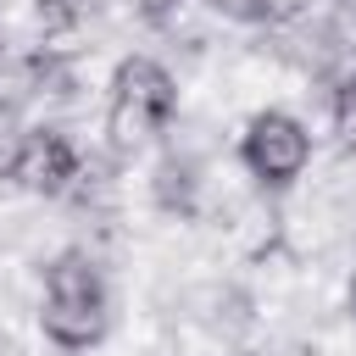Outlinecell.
<instances>
[{
    "label": "cell",
    "instance_id": "1",
    "mask_svg": "<svg viewBox=\"0 0 356 356\" xmlns=\"http://www.w3.org/2000/svg\"><path fill=\"white\" fill-rule=\"evenodd\" d=\"M111 328V295H106V278H100V261L78 245L56 250L44 261V295H39V334L78 356V350H95Z\"/></svg>",
    "mask_w": 356,
    "mask_h": 356
},
{
    "label": "cell",
    "instance_id": "2",
    "mask_svg": "<svg viewBox=\"0 0 356 356\" xmlns=\"http://www.w3.org/2000/svg\"><path fill=\"white\" fill-rule=\"evenodd\" d=\"M239 167L256 178V189H289L312 167V128L284 106L256 111L239 134Z\"/></svg>",
    "mask_w": 356,
    "mask_h": 356
},
{
    "label": "cell",
    "instance_id": "3",
    "mask_svg": "<svg viewBox=\"0 0 356 356\" xmlns=\"http://www.w3.org/2000/svg\"><path fill=\"white\" fill-rule=\"evenodd\" d=\"M0 178H6V184H17V189H28V195L61 200V195H72L89 172H83L78 145H72L61 128L33 122V128H22V134H17V150H11V161H6V172H0Z\"/></svg>",
    "mask_w": 356,
    "mask_h": 356
},
{
    "label": "cell",
    "instance_id": "4",
    "mask_svg": "<svg viewBox=\"0 0 356 356\" xmlns=\"http://www.w3.org/2000/svg\"><path fill=\"white\" fill-rule=\"evenodd\" d=\"M111 100L156 117L161 128L178 117V83H172V72H167L156 56H122V61L111 67Z\"/></svg>",
    "mask_w": 356,
    "mask_h": 356
},
{
    "label": "cell",
    "instance_id": "5",
    "mask_svg": "<svg viewBox=\"0 0 356 356\" xmlns=\"http://www.w3.org/2000/svg\"><path fill=\"white\" fill-rule=\"evenodd\" d=\"M150 195H156V206H161V211H172V217H195V195H200V172H195V161L167 156V161L156 167Z\"/></svg>",
    "mask_w": 356,
    "mask_h": 356
},
{
    "label": "cell",
    "instance_id": "6",
    "mask_svg": "<svg viewBox=\"0 0 356 356\" xmlns=\"http://www.w3.org/2000/svg\"><path fill=\"white\" fill-rule=\"evenodd\" d=\"M33 11H39L44 33H72V28H83L100 11V0H33Z\"/></svg>",
    "mask_w": 356,
    "mask_h": 356
},
{
    "label": "cell",
    "instance_id": "7",
    "mask_svg": "<svg viewBox=\"0 0 356 356\" xmlns=\"http://www.w3.org/2000/svg\"><path fill=\"white\" fill-rule=\"evenodd\" d=\"M312 11V0H239V17L256 28H289Z\"/></svg>",
    "mask_w": 356,
    "mask_h": 356
},
{
    "label": "cell",
    "instance_id": "8",
    "mask_svg": "<svg viewBox=\"0 0 356 356\" xmlns=\"http://www.w3.org/2000/svg\"><path fill=\"white\" fill-rule=\"evenodd\" d=\"M334 134H339V150L356 156V83L350 78L334 89Z\"/></svg>",
    "mask_w": 356,
    "mask_h": 356
},
{
    "label": "cell",
    "instance_id": "9",
    "mask_svg": "<svg viewBox=\"0 0 356 356\" xmlns=\"http://www.w3.org/2000/svg\"><path fill=\"white\" fill-rule=\"evenodd\" d=\"M345 312L356 317V267H350V278H345Z\"/></svg>",
    "mask_w": 356,
    "mask_h": 356
},
{
    "label": "cell",
    "instance_id": "10",
    "mask_svg": "<svg viewBox=\"0 0 356 356\" xmlns=\"http://www.w3.org/2000/svg\"><path fill=\"white\" fill-rule=\"evenodd\" d=\"M345 78H350V83H356V61H350V72H345Z\"/></svg>",
    "mask_w": 356,
    "mask_h": 356
},
{
    "label": "cell",
    "instance_id": "11",
    "mask_svg": "<svg viewBox=\"0 0 356 356\" xmlns=\"http://www.w3.org/2000/svg\"><path fill=\"white\" fill-rule=\"evenodd\" d=\"M345 11H356V0H345Z\"/></svg>",
    "mask_w": 356,
    "mask_h": 356
},
{
    "label": "cell",
    "instance_id": "12",
    "mask_svg": "<svg viewBox=\"0 0 356 356\" xmlns=\"http://www.w3.org/2000/svg\"><path fill=\"white\" fill-rule=\"evenodd\" d=\"M0 50H6V33H0Z\"/></svg>",
    "mask_w": 356,
    "mask_h": 356
}]
</instances>
